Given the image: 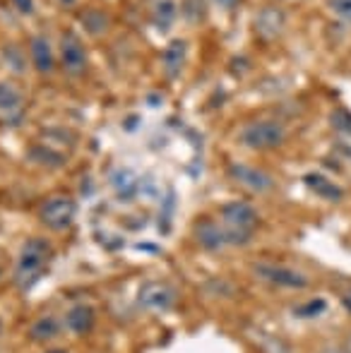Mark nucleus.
<instances>
[{
  "label": "nucleus",
  "instance_id": "39448f33",
  "mask_svg": "<svg viewBox=\"0 0 351 353\" xmlns=\"http://www.w3.org/2000/svg\"><path fill=\"white\" fill-rule=\"evenodd\" d=\"M253 270H255V274H258L260 279H265L267 283H272V286L294 288V291H299V288H305L310 283L308 276H305L303 272L294 270V267L272 265V262H258Z\"/></svg>",
  "mask_w": 351,
  "mask_h": 353
},
{
  "label": "nucleus",
  "instance_id": "cd10ccee",
  "mask_svg": "<svg viewBox=\"0 0 351 353\" xmlns=\"http://www.w3.org/2000/svg\"><path fill=\"white\" fill-rule=\"evenodd\" d=\"M63 3H66V5H72V3H75V0H63Z\"/></svg>",
  "mask_w": 351,
  "mask_h": 353
},
{
  "label": "nucleus",
  "instance_id": "4be33fe9",
  "mask_svg": "<svg viewBox=\"0 0 351 353\" xmlns=\"http://www.w3.org/2000/svg\"><path fill=\"white\" fill-rule=\"evenodd\" d=\"M325 3H328V10L334 17L351 24V0H325Z\"/></svg>",
  "mask_w": 351,
  "mask_h": 353
},
{
  "label": "nucleus",
  "instance_id": "bb28decb",
  "mask_svg": "<svg viewBox=\"0 0 351 353\" xmlns=\"http://www.w3.org/2000/svg\"><path fill=\"white\" fill-rule=\"evenodd\" d=\"M48 353H68L66 349H53V351H48Z\"/></svg>",
  "mask_w": 351,
  "mask_h": 353
},
{
  "label": "nucleus",
  "instance_id": "f3484780",
  "mask_svg": "<svg viewBox=\"0 0 351 353\" xmlns=\"http://www.w3.org/2000/svg\"><path fill=\"white\" fill-rule=\"evenodd\" d=\"M32 63L39 72H51L53 70V51L51 43L43 37L32 39Z\"/></svg>",
  "mask_w": 351,
  "mask_h": 353
},
{
  "label": "nucleus",
  "instance_id": "f257e3e1",
  "mask_svg": "<svg viewBox=\"0 0 351 353\" xmlns=\"http://www.w3.org/2000/svg\"><path fill=\"white\" fill-rule=\"evenodd\" d=\"M51 243L43 241V238H29L22 245V250H19L17 265H14V286L19 291H29V288L37 286V281L41 279L48 262H51Z\"/></svg>",
  "mask_w": 351,
  "mask_h": 353
},
{
  "label": "nucleus",
  "instance_id": "a878e982",
  "mask_svg": "<svg viewBox=\"0 0 351 353\" xmlns=\"http://www.w3.org/2000/svg\"><path fill=\"white\" fill-rule=\"evenodd\" d=\"M342 305H344V310H347L349 315H351V291L344 293V298H342Z\"/></svg>",
  "mask_w": 351,
  "mask_h": 353
},
{
  "label": "nucleus",
  "instance_id": "6ab92c4d",
  "mask_svg": "<svg viewBox=\"0 0 351 353\" xmlns=\"http://www.w3.org/2000/svg\"><path fill=\"white\" fill-rule=\"evenodd\" d=\"M82 24H85V29L92 37H99V34H103L108 29V17L101 10H87L82 14Z\"/></svg>",
  "mask_w": 351,
  "mask_h": 353
},
{
  "label": "nucleus",
  "instance_id": "1a4fd4ad",
  "mask_svg": "<svg viewBox=\"0 0 351 353\" xmlns=\"http://www.w3.org/2000/svg\"><path fill=\"white\" fill-rule=\"evenodd\" d=\"M192 236H195L197 245L207 252H219L226 245V236L224 228L219 223H214L212 219H200L192 228Z\"/></svg>",
  "mask_w": 351,
  "mask_h": 353
},
{
  "label": "nucleus",
  "instance_id": "6e6552de",
  "mask_svg": "<svg viewBox=\"0 0 351 353\" xmlns=\"http://www.w3.org/2000/svg\"><path fill=\"white\" fill-rule=\"evenodd\" d=\"M61 63L66 72L82 74L87 70V51L75 34H66L61 41Z\"/></svg>",
  "mask_w": 351,
  "mask_h": 353
},
{
  "label": "nucleus",
  "instance_id": "2eb2a0df",
  "mask_svg": "<svg viewBox=\"0 0 351 353\" xmlns=\"http://www.w3.org/2000/svg\"><path fill=\"white\" fill-rule=\"evenodd\" d=\"M111 183H113V188H116L118 197L126 202L132 200V197L137 195V190H140V178L132 171H128V168H118V171L113 173Z\"/></svg>",
  "mask_w": 351,
  "mask_h": 353
},
{
  "label": "nucleus",
  "instance_id": "423d86ee",
  "mask_svg": "<svg viewBox=\"0 0 351 353\" xmlns=\"http://www.w3.org/2000/svg\"><path fill=\"white\" fill-rule=\"evenodd\" d=\"M178 301V291L171 283H164V281H150L140 288L137 293V303H140L145 310H152V312H166L176 305Z\"/></svg>",
  "mask_w": 351,
  "mask_h": 353
},
{
  "label": "nucleus",
  "instance_id": "4468645a",
  "mask_svg": "<svg viewBox=\"0 0 351 353\" xmlns=\"http://www.w3.org/2000/svg\"><path fill=\"white\" fill-rule=\"evenodd\" d=\"M22 101L24 99L19 97L17 89L10 87V84H0V116L5 121L10 123L19 121V116H22Z\"/></svg>",
  "mask_w": 351,
  "mask_h": 353
},
{
  "label": "nucleus",
  "instance_id": "b1692460",
  "mask_svg": "<svg viewBox=\"0 0 351 353\" xmlns=\"http://www.w3.org/2000/svg\"><path fill=\"white\" fill-rule=\"evenodd\" d=\"M12 3L22 14H32L34 12V0H12Z\"/></svg>",
  "mask_w": 351,
  "mask_h": 353
},
{
  "label": "nucleus",
  "instance_id": "f03ea898",
  "mask_svg": "<svg viewBox=\"0 0 351 353\" xmlns=\"http://www.w3.org/2000/svg\"><path fill=\"white\" fill-rule=\"evenodd\" d=\"M221 228H224L226 245H245L253 241V233L260 223L258 210L248 202H229L221 210Z\"/></svg>",
  "mask_w": 351,
  "mask_h": 353
},
{
  "label": "nucleus",
  "instance_id": "9d476101",
  "mask_svg": "<svg viewBox=\"0 0 351 353\" xmlns=\"http://www.w3.org/2000/svg\"><path fill=\"white\" fill-rule=\"evenodd\" d=\"M303 183L315 197H320V200H325V202H342L344 200V188L337 185L332 178L323 176V173H318V171L305 173Z\"/></svg>",
  "mask_w": 351,
  "mask_h": 353
},
{
  "label": "nucleus",
  "instance_id": "f8f14e48",
  "mask_svg": "<svg viewBox=\"0 0 351 353\" xmlns=\"http://www.w3.org/2000/svg\"><path fill=\"white\" fill-rule=\"evenodd\" d=\"M66 327L72 332V334H87L94 327V307L85 305H72L70 310L66 312Z\"/></svg>",
  "mask_w": 351,
  "mask_h": 353
},
{
  "label": "nucleus",
  "instance_id": "5701e85b",
  "mask_svg": "<svg viewBox=\"0 0 351 353\" xmlns=\"http://www.w3.org/2000/svg\"><path fill=\"white\" fill-rule=\"evenodd\" d=\"M29 157H32L34 161H39V163H46V166H61V163H63V157H61V154L48 152L46 147L32 149V154H29Z\"/></svg>",
  "mask_w": 351,
  "mask_h": 353
},
{
  "label": "nucleus",
  "instance_id": "ddd939ff",
  "mask_svg": "<svg viewBox=\"0 0 351 353\" xmlns=\"http://www.w3.org/2000/svg\"><path fill=\"white\" fill-rule=\"evenodd\" d=\"M150 10H152V22H154V27H159L161 32H169L176 24V17H178L176 0H152Z\"/></svg>",
  "mask_w": 351,
  "mask_h": 353
},
{
  "label": "nucleus",
  "instance_id": "9b49d317",
  "mask_svg": "<svg viewBox=\"0 0 351 353\" xmlns=\"http://www.w3.org/2000/svg\"><path fill=\"white\" fill-rule=\"evenodd\" d=\"M284 24H286V14L281 12L279 8L270 5V8H263L255 17V32H258L260 39L265 41H272L277 39L281 32H284Z\"/></svg>",
  "mask_w": 351,
  "mask_h": 353
},
{
  "label": "nucleus",
  "instance_id": "20e7f679",
  "mask_svg": "<svg viewBox=\"0 0 351 353\" xmlns=\"http://www.w3.org/2000/svg\"><path fill=\"white\" fill-rule=\"evenodd\" d=\"M75 216H77L75 200H70V197H61V195L46 200L41 205V210H39V219H41V223L46 228H51V231H66V228L75 221Z\"/></svg>",
  "mask_w": 351,
  "mask_h": 353
},
{
  "label": "nucleus",
  "instance_id": "0eeeda50",
  "mask_svg": "<svg viewBox=\"0 0 351 353\" xmlns=\"http://www.w3.org/2000/svg\"><path fill=\"white\" fill-rule=\"evenodd\" d=\"M229 176L234 178L236 183H241L245 190H253V192H267L274 185L270 173L263 171V168L248 166V163H231Z\"/></svg>",
  "mask_w": 351,
  "mask_h": 353
},
{
  "label": "nucleus",
  "instance_id": "a211bd4d",
  "mask_svg": "<svg viewBox=\"0 0 351 353\" xmlns=\"http://www.w3.org/2000/svg\"><path fill=\"white\" fill-rule=\"evenodd\" d=\"M58 334H61V322L51 315L39 317L32 325V330H29V336H32L34 341H51V339H56Z\"/></svg>",
  "mask_w": 351,
  "mask_h": 353
},
{
  "label": "nucleus",
  "instance_id": "7ed1b4c3",
  "mask_svg": "<svg viewBox=\"0 0 351 353\" xmlns=\"http://www.w3.org/2000/svg\"><path fill=\"white\" fill-rule=\"evenodd\" d=\"M239 140L248 149L267 152V149H277L284 144L286 130L277 121H253L248 125H243V130L239 132Z\"/></svg>",
  "mask_w": 351,
  "mask_h": 353
},
{
  "label": "nucleus",
  "instance_id": "393cba45",
  "mask_svg": "<svg viewBox=\"0 0 351 353\" xmlns=\"http://www.w3.org/2000/svg\"><path fill=\"white\" fill-rule=\"evenodd\" d=\"M217 5H219V8H224V10H234L236 5L241 3V0H214Z\"/></svg>",
  "mask_w": 351,
  "mask_h": 353
},
{
  "label": "nucleus",
  "instance_id": "412c9836",
  "mask_svg": "<svg viewBox=\"0 0 351 353\" xmlns=\"http://www.w3.org/2000/svg\"><path fill=\"white\" fill-rule=\"evenodd\" d=\"M330 125L337 132H342V135L351 137V111H347V108H334L330 113Z\"/></svg>",
  "mask_w": 351,
  "mask_h": 353
},
{
  "label": "nucleus",
  "instance_id": "dca6fc26",
  "mask_svg": "<svg viewBox=\"0 0 351 353\" xmlns=\"http://www.w3.org/2000/svg\"><path fill=\"white\" fill-rule=\"evenodd\" d=\"M185 56H188V46L185 41H181V39H176V41L169 43V48L164 51V70L169 77H176V74H181L183 70V63H185Z\"/></svg>",
  "mask_w": 351,
  "mask_h": 353
},
{
  "label": "nucleus",
  "instance_id": "aec40b11",
  "mask_svg": "<svg viewBox=\"0 0 351 353\" xmlns=\"http://www.w3.org/2000/svg\"><path fill=\"white\" fill-rule=\"evenodd\" d=\"M328 310V303L323 301V298H313V301L303 303V305L296 307V317H303V320H313V317H320L323 312Z\"/></svg>",
  "mask_w": 351,
  "mask_h": 353
}]
</instances>
